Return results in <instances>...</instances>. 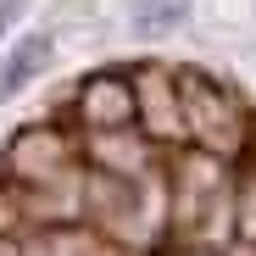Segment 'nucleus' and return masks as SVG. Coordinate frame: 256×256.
I'll return each instance as SVG.
<instances>
[{
  "instance_id": "nucleus-5",
  "label": "nucleus",
  "mask_w": 256,
  "mask_h": 256,
  "mask_svg": "<svg viewBox=\"0 0 256 256\" xmlns=\"http://www.w3.org/2000/svg\"><path fill=\"white\" fill-rule=\"evenodd\" d=\"M28 12H34V0H0V45H12L28 28Z\"/></svg>"
},
{
  "instance_id": "nucleus-4",
  "label": "nucleus",
  "mask_w": 256,
  "mask_h": 256,
  "mask_svg": "<svg viewBox=\"0 0 256 256\" xmlns=\"http://www.w3.org/2000/svg\"><path fill=\"white\" fill-rule=\"evenodd\" d=\"M128 34L145 39V45H156V39H173L195 22V0H128V12H122Z\"/></svg>"
},
{
  "instance_id": "nucleus-2",
  "label": "nucleus",
  "mask_w": 256,
  "mask_h": 256,
  "mask_svg": "<svg viewBox=\"0 0 256 256\" xmlns=\"http://www.w3.org/2000/svg\"><path fill=\"white\" fill-rule=\"evenodd\" d=\"M72 122L84 128V134H106V128H140L134 72H128V67L84 72L78 90H72Z\"/></svg>"
},
{
  "instance_id": "nucleus-1",
  "label": "nucleus",
  "mask_w": 256,
  "mask_h": 256,
  "mask_svg": "<svg viewBox=\"0 0 256 256\" xmlns=\"http://www.w3.org/2000/svg\"><path fill=\"white\" fill-rule=\"evenodd\" d=\"M178 112H184V145H195L206 156L228 162L250 140V117H245L240 95L206 67H178Z\"/></svg>"
},
{
  "instance_id": "nucleus-3",
  "label": "nucleus",
  "mask_w": 256,
  "mask_h": 256,
  "mask_svg": "<svg viewBox=\"0 0 256 256\" xmlns=\"http://www.w3.org/2000/svg\"><path fill=\"white\" fill-rule=\"evenodd\" d=\"M56 28H22L12 45H0V106L28 95L39 78L56 67Z\"/></svg>"
},
{
  "instance_id": "nucleus-6",
  "label": "nucleus",
  "mask_w": 256,
  "mask_h": 256,
  "mask_svg": "<svg viewBox=\"0 0 256 256\" xmlns=\"http://www.w3.org/2000/svg\"><path fill=\"white\" fill-rule=\"evenodd\" d=\"M250 17H256V0H250Z\"/></svg>"
}]
</instances>
